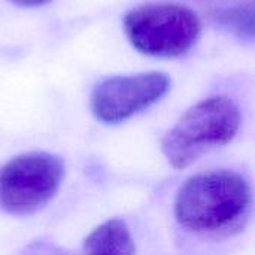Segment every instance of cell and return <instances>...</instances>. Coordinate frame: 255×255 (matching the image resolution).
Here are the masks:
<instances>
[{
  "mask_svg": "<svg viewBox=\"0 0 255 255\" xmlns=\"http://www.w3.org/2000/svg\"><path fill=\"white\" fill-rule=\"evenodd\" d=\"M253 212L250 181L221 169L194 175L178 190L175 218L188 233L203 239H226L241 233Z\"/></svg>",
  "mask_w": 255,
  "mask_h": 255,
  "instance_id": "6da1fadb",
  "label": "cell"
},
{
  "mask_svg": "<svg viewBox=\"0 0 255 255\" xmlns=\"http://www.w3.org/2000/svg\"><path fill=\"white\" fill-rule=\"evenodd\" d=\"M242 123L235 100L226 96L205 99L190 109L164 134L161 149L169 164L182 170L205 154L230 143Z\"/></svg>",
  "mask_w": 255,
  "mask_h": 255,
  "instance_id": "7a4b0ae2",
  "label": "cell"
},
{
  "mask_svg": "<svg viewBox=\"0 0 255 255\" xmlns=\"http://www.w3.org/2000/svg\"><path fill=\"white\" fill-rule=\"evenodd\" d=\"M130 43L142 54L173 58L187 54L199 40L197 13L179 3H146L128 10L123 19Z\"/></svg>",
  "mask_w": 255,
  "mask_h": 255,
  "instance_id": "3957f363",
  "label": "cell"
},
{
  "mask_svg": "<svg viewBox=\"0 0 255 255\" xmlns=\"http://www.w3.org/2000/svg\"><path fill=\"white\" fill-rule=\"evenodd\" d=\"M64 161L49 152L21 154L0 167V209L25 217L46 206L58 193Z\"/></svg>",
  "mask_w": 255,
  "mask_h": 255,
  "instance_id": "277c9868",
  "label": "cell"
},
{
  "mask_svg": "<svg viewBox=\"0 0 255 255\" xmlns=\"http://www.w3.org/2000/svg\"><path fill=\"white\" fill-rule=\"evenodd\" d=\"M170 84L169 75L163 72L108 78L94 87L91 111L102 123H123L160 102L169 93Z\"/></svg>",
  "mask_w": 255,
  "mask_h": 255,
  "instance_id": "5b68a950",
  "label": "cell"
},
{
  "mask_svg": "<svg viewBox=\"0 0 255 255\" xmlns=\"http://www.w3.org/2000/svg\"><path fill=\"white\" fill-rule=\"evenodd\" d=\"M84 251L90 254L123 255L133 254L136 247L128 226L123 220L114 218L100 224L85 238Z\"/></svg>",
  "mask_w": 255,
  "mask_h": 255,
  "instance_id": "8992f818",
  "label": "cell"
},
{
  "mask_svg": "<svg viewBox=\"0 0 255 255\" xmlns=\"http://www.w3.org/2000/svg\"><path fill=\"white\" fill-rule=\"evenodd\" d=\"M215 18L224 27L232 30L241 39L253 42L254 37V24H253V0H239L227 7L223 12H217Z\"/></svg>",
  "mask_w": 255,
  "mask_h": 255,
  "instance_id": "52a82bcc",
  "label": "cell"
},
{
  "mask_svg": "<svg viewBox=\"0 0 255 255\" xmlns=\"http://www.w3.org/2000/svg\"><path fill=\"white\" fill-rule=\"evenodd\" d=\"M10 1L22 7H36V6H43L46 3H51L52 0H10Z\"/></svg>",
  "mask_w": 255,
  "mask_h": 255,
  "instance_id": "ba28073f",
  "label": "cell"
}]
</instances>
